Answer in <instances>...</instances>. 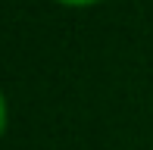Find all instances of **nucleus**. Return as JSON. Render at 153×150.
<instances>
[{
	"label": "nucleus",
	"mask_w": 153,
	"mask_h": 150,
	"mask_svg": "<svg viewBox=\"0 0 153 150\" xmlns=\"http://www.w3.org/2000/svg\"><path fill=\"white\" fill-rule=\"evenodd\" d=\"M53 3L66 6V10H91V6H97V3H103V0H53Z\"/></svg>",
	"instance_id": "1"
},
{
	"label": "nucleus",
	"mask_w": 153,
	"mask_h": 150,
	"mask_svg": "<svg viewBox=\"0 0 153 150\" xmlns=\"http://www.w3.org/2000/svg\"><path fill=\"white\" fill-rule=\"evenodd\" d=\"M6 128H10V103H6V94L0 91V138L6 134Z\"/></svg>",
	"instance_id": "2"
}]
</instances>
